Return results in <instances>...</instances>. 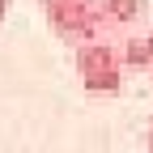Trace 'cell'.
Wrapping results in <instances>:
<instances>
[{
    "label": "cell",
    "mask_w": 153,
    "mask_h": 153,
    "mask_svg": "<svg viewBox=\"0 0 153 153\" xmlns=\"http://www.w3.org/2000/svg\"><path fill=\"white\" fill-rule=\"evenodd\" d=\"M72 64H76V76H81L85 94H119L123 89V60H119V43L111 38H98V43H85L72 51Z\"/></svg>",
    "instance_id": "cell-1"
},
{
    "label": "cell",
    "mask_w": 153,
    "mask_h": 153,
    "mask_svg": "<svg viewBox=\"0 0 153 153\" xmlns=\"http://www.w3.org/2000/svg\"><path fill=\"white\" fill-rule=\"evenodd\" d=\"M43 13H47L55 38H64L72 51L85 47V43L106 38L102 17H98V4H94V0H43Z\"/></svg>",
    "instance_id": "cell-2"
},
{
    "label": "cell",
    "mask_w": 153,
    "mask_h": 153,
    "mask_svg": "<svg viewBox=\"0 0 153 153\" xmlns=\"http://www.w3.org/2000/svg\"><path fill=\"white\" fill-rule=\"evenodd\" d=\"M98 4V17H102V30L106 34H119V30H132L145 17V0H94Z\"/></svg>",
    "instance_id": "cell-3"
},
{
    "label": "cell",
    "mask_w": 153,
    "mask_h": 153,
    "mask_svg": "<svg viewBox=\"0 0 153 153\" xmlns=\"http://www.w3.org/2000/svg\"><path fill=\"white\" fill-rule=\"evenodd\" d=\"M119 60L128 72H149L153 68V30L149 34H128L119 43Z\"/></svg>",
    "instance_id": "cell-4"
},
{
    "label": "cell",
    "mask_w": 153,
    "mask_h": 153,
    "mask_svg": "<svg viewBox=\"0 0 153 153\" xmlns=\"http://www.w3.org/2000/svg\"><path fill=\"white\" fill-rule=\"evenodd\" d=\"M145 149L153 153V123H149V132H145Z\"/></svg>",
    "instance_id": "cell-5"
},
{
    "label": "cell",
    "mask_w": 153,
    "mask_h": 153,
    "mask_svg": "<svg viewBox=\"0 0 153 153\" xmlns=\"http://www.w3.org/2000/svg\"><path fill=\"white\" fill-rule=\"evenodd\" d=\"M9 4H13V0H0V22H4V13H9Z\"/></svg>",
    "instance_id": "cell-6"
}]
</instances>
